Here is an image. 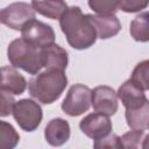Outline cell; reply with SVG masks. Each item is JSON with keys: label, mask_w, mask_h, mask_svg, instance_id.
Returning <instances> with one entry per match:
<instances>
[{"label": "cell", "mask_w": 149, "mask_h": 149, "mask_svg": "<svg viewBox=\"0 0 149 149\" xmlns=\"http://www.w3.org/2000/svg\"><path fill=\"white\" fill-rule=\"evenodd\" d=\"M93 147L97 149H99V148H122L120 137L116 134H113L112 132L108 135H106L99 140H94Z\"/></svg>", "instance_id": "obj_24"}, {"label": "cell", "mask_w": 149, "mask_h": 149, "mask_svg": "<svg viewBox=\"0 0 149 149\" xmlns=\"http://www.w3.org/2000/svg\"><path fill=\"white\" fill-rule=\"evenodd\" d=\"M91 106V90L83 84H74L70 87L62 109L70 116H78L88 111Z\"/></svg>", "instance_id": "obj_5"}, {"label": "cell", "mask_w": 149, "mask_h": 149, "mask_svg": "<svg viewBox=\"0 0 149 149\" xmlns=\"http://www.w3.org/2000/svg\"><path fill=\"white\" fill-rule=\"evenodd\" d=\"M7 57L14 68L22 69L30 74H36L42 69L40 49L29 44L23 38H16L9 43Z\"/></svg>", "instance_id": "obj_3"}, {"label": "cell", "mask_w": 149, "mask_h": 149, "mask_svg": "<svg viewBox=\"0 0 149 149\" xmlns=\"http://www.w3.org/2000/svg\"><path fill=\"white\" fill-rule=\"evenodd\" d=\"M27 87L26 78L13 66L0 68V91H6L19 95L24 92Z\"/></svg>", "instance_id": "obj_13"}, {"label": "cell", "mask_w": 149, "mask_h": 149, "mask_svg": "<svg viewBox=\"0 0 149 149\" xmlns=\"http://www.w3.org/2000/svg\"><path fill=\"white\" fill-rule=\"evenodd\" d=\"M148 139L146 130L143 129H133L120 137V142L122 148H139L141 147V142Z\"/></svg>", "instance_id": "obj_21"}, {"label": "cell", "mask_w": 149, "mask_h": 149, "mask_svg": "<svg viewBox=\"0 0 149 149\" xmlns=\"http://www.w3.org/2000/svg\"><path fill=\"white\" fill-rule=\"evenodd\" d=\"M148 73H149V62L146 59L141 63H139L135 69L133 70L132 77L129 78L142 91H147L149 88V80H148Z\"/></svg>", "instance_id": "obj_19"}, {"label": "cell", "mask_w": 149, "mask_h": 149, "mask_svg": "<svg viewBox=\"0 0 149 149\" xmlns=\"http://www.w3.org/2000/svg\"><path fill=\"white\" fill-rule=\"evenodd\" d=\"M20 141V135L15 128L6 122L0 120V149H12L16 147Z\"/></svg>", "instance_id": "obj_18"}, {"label": "cell", "mask_w": 149, "mask_h": 149, "mask_svg": "<svg viewBox=\"0 0 149 149\" xmlns=\"http://www.w3.org/2000/svg\"><path fill=\"white\" fill-rule=\"evenodd\" d=\"M31 7L38 14L51 20H59L68 9L64 0H31Z\"/></svg>", "instance_id": "obj_15"}, {"label": "cell", "mask_w": 149, "mask_h": 149, "mask_svg": "<svg viewBox=\"0 0 149 149\" xmlns=\"http://www.w3.org/2000/svg\"><path fill=\"white\" fill-rule=\"evenodd\" d=\"M118 98L121 100L122 105L126 107V109H136L144 104L149 102L144 91L139 88L130 79L126 80L118 90L116 92Z\"/></svg>", "instance_id": "obj_12"}, {"label": "cell", "mask_w": 149, "mask_h": 149, "mask_svg": "<svg viewBox=\"0 0 149 149\" xmlns=\"http://www.w3.org/2000/svg\"><path fill=\"white\" fill-rule=\"evenodd\" d=\"M15 105V99L12 93L6 91H0V116H8L13 113V107Z\"/></svg>", "instance_id": "obj_22"}, {"label": "cell", "mask_w": 149, "mask_h": 149, "mask_svg": "<svg viewBox=\"0 0 149 149\" xmlns=\"http://www.w3.org/2000/svg\"><path fill=\"white\" fill-rule=\"evenodd\" d=\"M87 19L94 27L97 37L106 40L115 36L121 30V23L115 15H102V14H86Z\"/></svg>", "instance_id": "obj_11"}, {"label": "cell", "mask_w": 149, "mask_h": 149, "mask_svg": "<svg viewBox=\"0 0 149 149\" xmlns=\"http://www.w3.org/2000/svg\"><path fill=\"white\" fill-rule=\"evenodd\" d=\"M130 35L137 42L149 41V28H148V13L144 12L137 15L130 23Z\"/></svg>", "instance_id": "obj_17"}, {"label": "cell", "mask_w": 149, "mask_h": 149, "mask_svg": "<svg viewBox=\"0 0 149 149\" xmlns=\"http://www.w3.org/2000/svg\"><path fill=\"white\" fill-rule=\"evenodd\" d=\"M91 104L98 113L112 116L118 111L116 92L109 86H97L91 91Z\"/></svg>", "instance_id": "obj_8"}, {"label": "cell", "mask_w": 149, "mask_h": 149, "mask_svg": "<svg viewBox=\"0 0 149 149\" xmlns=\"http://www.w3.org/2000/svg\"><path fill=\"white\" fill-rule=\"evenodd\" d=\"M44 137L50 146L59 147L68 142L70 137V126L64 119L56 118L49 121L44 129Z\"/></svg>", "instance_id": "obj_14"}, {"label": "cell", "mask_w": 149, "mask_h": 149, "mask_svg": "<svg viewBox=\"0 0 149 149\" xmlns=\"http://www.w3.org/2000/svg\"><path fill=\"white\" fill-rule=\"evenodd\" d=\"M149 0H120L119 9L126 13H136L146 9Z\"/></svg>", "instance_id": "obj_23"}, {"label": "cell", "mask_w": 149, "mask_h": 149, "mask_svg": "<svg viewBox=\"0 0 149 149\" xmlns=\"http://www.w3.org/2000/svg\"><path fill=\"white\" fill-rule=\"evenodd\" d=\"M80 130L93 140H99L112 132V122L109 118L101 113H91L79 122Z\"/></svg>", "instance_id": "obj_9"}, {"label": "cell", "mask_w": 149, "mask_h": 149, "mask_svg": "<svg viewBox=\"0 0 149 149\" xmlns=\"http://www.w3.org/2000/svg\"><path fill=\"white\" fill-rule=\"evenodd\" d=\"M68 85V77L62 70L47 69L29 80V94L37 101L49 105L56 101Z\"/></svg>", "instance_id": "obj_2"}, {"label": "cell", "mask_w": 149, "mask_h": 149, "mask_svg": "<svg viewBox=\"0 0 149 149\" xmlns=\"http://www.w3.org/2000/svg\"><path fill=\"white\" fill-rule=\"evenodd\" d=\"M12 114L20 128L26 132H34L40 126L43 116L41 106L31 99L15 101Z\"/></svg>", "instance_id": "obj_4"}, {"label": "cell", "mask_w": 149, "mask_h": 149, "mask_svg": "<svg viewBox=\"0 0 149 149\" xmlns=\"http://www.w3.org/2000/svg\"><path fill=\"white\" fill-rule=\"evenodd\" d=\"M40 57L42 68L45 69H57L64 71L69 63L68 51L55 43L40 49Z\"/></svg>", "instance_id": "obj_10"}, {"label": "cell", "mask_w": 149, "mask_h": 149, "mask_svg": "<svg viewBox=\"0 0 149 149\" xmlns=\"http://www.w3.org/2000/svg\"><path fill=\"white\" fill-rule=\"evenodd\" d=\"M120 0H88L90 8L97 14L114 15L119 9Z\"/></svg>", "instance_id": "obj_20"}, {"label": "cell", "mask_w": 149, "mask_h": 149, "mask_svg": "<svg viewBox=\"0 0 149 149\" xmlns=\"http://www.w3.org/2000/svg\"><path fill=\"white\" fill-rule=\"evenodd\" d=\"M21 38L29 44L42 49L55 43V31L49 24L33 19L21 29Z\"/></svg>", "instance_id": "obj_6"}, {"label": "cell", "mask_w": 149, "mask_h": 149, "mask_svg": "<svg viewBox=\"0 0 149 149\" xmlns=\"http://www.w3.org/2000/svg\"><path fill=\"white\" fill-rule=\"evenodd\" d=\"M125 116L129 128L147 130L149 126V102L136 109H126Z\"/></svg>", "instance_id": "obj_16"}, {"label": "cell", "mask_w": 149, "mask_h": 149, "mask_svg": "<svg viewBox=\"0 0 149 149\" xmlns=\"http://www.w3.org/2000/svg\"><path fill=\"white\" fill-rule=\"evenodd\" d=\"M35 10L27 2H13L0 10V22L14 30H21L23 26L35 19Z\"/></svg>", "instance_id": "obj_7"}, {"label": "cell", "mask_w": 149, "mask_h": 149, "mask_svg": "<svg viewBox=\"0 0 149 149\" xmlns=\"http://www.w3.org/2000/svg\"><path fill=\"white\" fill-rule=\"evenodd\" d=\"M59 26L68 43L73 49H87L92 47L98 38L94 27L87 19V15L83 14L78 6H72L63 13L59 17Z\"/></svg>", "instance_id": "obj_1"}]
</instances>
